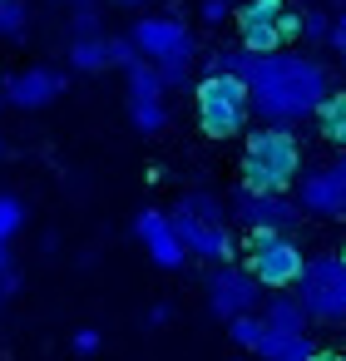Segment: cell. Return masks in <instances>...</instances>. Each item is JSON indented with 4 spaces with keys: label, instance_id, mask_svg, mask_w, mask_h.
<instances>
[{
    "label": "cell",
    "instance_id": "obj_1",
    "mask_svg": "<svg viewBox=\"0 0 346 361\" xmlns=\"http://www.w3.org/2000/svg\"><path fill=\"white\" fill-rule=\"evenodd\" d=\"M213 75L242 80L247 99H252V114L267 129H297V124L316 119V109L331 99V70L316 55H302V50L252 55V50L233 45V50L213 55Z\"/></svg>",
    "mask_w": 346,
    "mask_h": 361
},
{
    "label": "cell",
    "instance_id": "obj_2",
    "mask_svg": "<svg viewBox=\"0 0 346 361\" xmlns=\"http://www.w3.org/2000/svg\"><path fill=\"white\" fill-rule=\"evenodd\" d=\"M302 178V144L292 129H257L242 149V188L247 193H292Z\"/></svg>",
    "mask_w": 346,
    "mask_h": 361
},
{
    "label": "cell",
    "instance_id": "obj_3",
    "mask_svg": "<svg viewBox=\"0 0 346 361\" xmlns=\"http://www.w3.org/2000/svg\"><path fill=\"white\" fill-rule=\"evenodd\" d=\"M297 302L311 322L341 326L346 322V252L307 257V267L297 277Z\"/></svg>",
    "mask_w": 346,
    "mask_h": 361
},
{
    "label": "cell",
    "instance_id": "obj_4",
    "mask_svg": "<svg viewBox=\"0 0 346 361\" xmlns=\"http://www.w3.org/2000/svg\"><path fill=\"white\" fill-rule=\"evenodd\" d=\"M252 119V99L242 90V80L233 75H208L198 85V124L208 139H237Z\"/></svg>",
    "mask_w": 346,
    "mask_h": 361
},
{
    "label": "cell",
    "instance_id": "obj_5",
    "mask_svg": "<svg viewBox=\"0 0 346 361\" xmlns=\"http://www.w3.org/2000/svg\"><path fill=\"white\" fill-rule=\"evenodd\" d=\"M237 45L252 50V55H272L282 50V40L302 35V16H292L282 0H247V6L237 11Z\"/></svg>",
    "mask_w": 346,
    "mask_h": 361
},
{
    "label": "cell",
    "instance_id": "obj_6",
    "mask_svg": "<svg viewBox=\"0 0 346 361\" xmlns=\"http://www.w3.org/2000/svg\"><path fill=\"white\" fill-rule=\"evenodd\" d=\"M129 40H134L139 60H149V65H193V55H198L193 35L173 16H144V20H134Z\"/></svg>",
    "mask_w": 346,
    "mask_h": 361
},
{
    "label": "cell",
    "instance_id": "obj_7",
    "mask_svg": "<svg viewBox=\"0 0 346 361\" xmlns=\"http://www.w3.org/2000/svg\"><path fill=\"white\" fill-rule=\"evenodd\" d=\"M228 213L247 228V238L292 233V228L302 223V208H297V198H292V193H247V188H237Z\"/></svg>",
    "mask_w": 346,
    "mask_h": 361
},
{
    "label": "cell",
    "instance_id": "obj_8",
    "mask_svg": "<svg viewBox=\"0 0 346 361\" xmlns=\"http://www.w3.org/2000/svg\"><path fill=\"white\" fill-rule=\"evenodd\" d=\"M302 267H307V257H302V247L292 243V233L252 238V252H247V272H252V277H257L262 287H272V292H287V287H297Z\"/></svg>",
    "mask_w": 346,
    "mask_h": 361
},
{
    "label": "cell",
    "instance_id": "obj_9",
    "mask_svg": "<svg viewBox=\"0 0 346 361\" xmlns=\"http://www.w3.org/2000/svg\"><path fill=\"white\" fill-rule=\"evenodd\" d=\"M257 302H262V282L247 267H233V262L213 267V277H208V307H213L218 322H233L242 312H257Z\"/></svg>",
    "mask_w": 346,
    "mask_h": 361
},
{
    "label": "cell",
    "instance_id": "obj_10",
    "mask_svg": "<svg viewBox=\"0 0 346 361\" xmlns=\"http://www.w3.org/2000/svg\"><path fill=\"white\" fill-rule=\"evenodd\" d=\"M168 218H173V233H178V243H183L188 257H203V262H218V267L233 262L237 243H233L228 223H203V218H188L178 208H168Z\"/></svg>",
    "mask_w": 346,
    "mask_h": 361
},
{
    "label": "cell",
    "instance_id": "obj_11",
    "mask_svg": "<svg viewBox=\"0 0 346 361\" xmlns=\"http://www.w3.org/2000/svg\"><path fill=\"white\" fill-rule=\"evenodd\" d=\"M292 198L302 213L311 218H346V178L326 164V169H307L297 183H292Z\"/></svg>",
    "mask_w": 346,
    "mask_h": 361
},
{
    "label": "cell",
    "instance_id": "obj_12",
    "mask_svg": "<svg viewBox=\"0 0 346 361\" xmlns=\"http://www.w3.org/2000/svg\"><path fill=\"white\" fill-rule=\"evenodd\" d=\"M0 94H6L11 109H45L65 94V75L55 65H30V70H16Z\"/></svg>",
    "mask_w": 346,
    "mask_h": 361
},
{
    "label": "cell",
    "instance_id": "obj_13",
    "mask_svg": "<svg viewBox=\"0 0 346 361\" xmlns=\"http://www.w3.org/2000/svg\"><path fill=\"white\" fill-rule=\"evenodd\" d=\"M134 233H139V243H144V252L154 257V267H183V243H178V233H173V218L168 213H159V208H144L139 218H134Z\"/></svg>",
    "mask_w": 346,
    "mask_h": 361
},
{
    "label": "cell",
    "instance_id": "obj_14",
    "mask_svg": "<svg viewBox=\"0 0 346 361\" xmlns=\"http://www.w3.org/2000/svg\"><path fill=\"white\" fill-rule=\"evenodd\" d=\"M257 317H262V326L277 331V336H307V326H311V317L302 312L297 292H272V297L262 302Z\"/></svg>",
    "mask_w": 346,
    "mask_h": 361
},
{
    "label": "cell",
    "instance_id": "obj_15",
    "mask_svg": "<svg viewBox=\"0 0 346 361\" xmlns=\"http://www.w3.org/2000/svg\"><path fill=\"white\" fill-rule=\"evenodd\" d=\"M257 356L262 361H311L316 356V341L311 336H277V331H267L262 346H257Z\"/></svg>",
    "mask_w": 346,
    "mask_h": 361
},
{
    "label": "cell",
    "instance_id": "obj_16",
    "mask_svg": "<svg viewBox=\"0 0 346 361\" xmlns=\"http://www.w3.org/2000/svg\"><path fill=\"white\" fill-rule=\"evenodd\" d=\"M70 70H80V75H99V70H109V35L75 40V45H70Z\"/></svg>",
    "mask_w": 346,
    "mask_h": 361
},
{
    "label": "cell",
    "instance_id": "obj_17",
    "mask_svg": "<svg viewBox=\"0 0 346 361\" xmlns=\"http://www.w3.org/2000/svg\"><path fill=\"white\" fill-rule=\"evenodd\" d=\"M173 208H178V213H188V218H203V223H223V218H228V213H223V198H213L208 188H193V193H183Z\"/></svg>",
    "mask_w": 346,
    "mask_h": 361
},
{
    "label": "cell",
    "instance_id": "obj_18",
    "mask_svg": "<svg viewBox=\"0 0 346 361\" xmlns=\"http://www.w3.org/2000/svg\"><path fill=\"white\" fill-rule=\"evenodd\" d=\"M316 124H321V134H326L331 144L346 149V94H331V99L316 109Z\"/></svg>",
    "mask_w": 346,
    "mask_h": 361
},
{
    "label": "cell",
    "instance_id": "obj_19",
    "mask_svg": "<svg viewBox=\"0 0 346 361\" xmlns=\"http://www.w3.org/2000/svg\"><path fill=\"white\" fill-rule=\"evenodd\" d=\"M129 124L139 134H159L168 124V104L163 99H139V104H129Z\"/></svg>",
    "mask_w": 346,
    "mask_h": 361
},
{
    "label": "cell",
    "instance_id": "obj_20",
    "mask_svg": "<svg viewBox=\"0 0 346 361\" xmlns=\"http://www.w3.org/2000/svg\"><path fill=\"white\" fill-rule=\"evenodd\" d=\"M228 336H233V346L257 351V346H262V336H267V326H262V317H257V312H242V317H233V322H228Z\"/></svg>",
    "mask_w": 346,
    "mask_h": 361
},
{
    "label": "cell",
    "instance_id": "obj_21",
    "mask_svg": "<svg viewBox=\"0 0 346 361\" xmlns=\"http://www.w3.org/2000/svg\"><path fill=\"white\" fill-rule=\"evenodd\" d=\"M25 25H30L25 0H0V40H25Z\"/></svg>",
    "mask_w": 346,
    "mask_h": 361
},
{
    "label": "cell",
    "instance_id": "obj_22",
    "mask_svg": "<svg viewBox=\"0 0 346 361\" xmlns=\"http://www.w3.org/2000/svg\"><path fill=\"white\" fill-rule=\"evenodd\" d=\"M25 218H30L25 198H16V193H0V243H11V238L25 228Z\"/></svg>",
    "mask_w": 346,
    "mask_h": 361
},
{
    "label": "cell",
    "instance_id": "obj_23",
    "mask_svg": "<svg viewBox=\"0 0 346 361\" xmlns=\"http://www.w3.org/2000/svg\"><path fill=\"white\" fill-rule=\"evenodd\" d=\"M302 40L307 45H326L331 40V16L326 11H302Z\"/></svg>",
    "mask_w": 346,
    "mask_h": 361
},
{
    "label": "cell",
    "instance_id": "obj_24",
    "mask_svg": "<svg viewBox=\"0 0 346 361\" xmlns=\"http://www.w3.org/2000/svg\"><path fill=\"white\" fill-rule=\"evenodd\" d=\"M94 35H104L99 6H85V11H75V40H94Z\"/></svg>",
    "mask_w": 346,
    "mask_h": 361
},
{
    "label": "cell",
    "instance_id": "obj_25",
    "mask_svg": "<svg viewBox=\"0 0 346 361\" xmlns=\"http://www.w3.org/2000/svg\"><path fill=\"white\" fill-rule=\"evenodd\" d=\"M139 60V50H134V40L129 35H109V65H119V70H129Z\"/></svg>",
    "mask_w": 346,
    "mask_h": 361
},
{
    "label": "cell",
    "instance_id": "obj_26",
    "mask_svg": "<svg viewBox=\"0 0 346 361\" xmlns=\"http://www.w3.org/2000/svg\"><path fill=\"white\" fill-rule=\"evenodd\" d=\"M99 346H104V336H99L94 326H80V331H75V351H80V356H94Z\"/></svg>",
    "mask_w": 346,
    "mask_h": 361
},
{
    "label": "cell",
    "instance_id": "obj_27",
    "mask_svg": "<svg viewBox=\"0 0 346 361\" xmlns=\"http://www.w3.org/2000/svg\"><path fill=\"white\" fill-rule=\"evenodd\" d=\"M228 16H233V0H203V20L208 25H223Z\"/></svg>",
    "mask_w": 346,
    "mask_h": 361
},
{
    "label": "cell",
    "instance_id": "obj_28",
    "mask_svg": "<svg viewBox=\"0 0 346 361\" xmlns=\"http://www.w3.org/2000/svg\"><path fill=\"white\" fill-rule=\"evenodd\" d=\"M331 50L346 60V11H341V16H331Z\"/></svg>",
    "mask_w": 346,
    "mask_h": 361
},
{
    "label": "cell",
    "instance_id": "obj_29",
    "mask_svg": "<svg viewBox=\"0 0 346 361\" xmlns=\"http://www.w3.org/2000/svg\"><path fill=\"white\" fill-rule=\"evenodd\" d=\"M16 267V257H11V243H0V272H11Z\"/></svg>",
    "mask_w": 346,
    "mask_h": 361
},
{
    "label": "cell",
    "instance_id": "obj_30",
    "mask_svg": "<svg viewBox=\"0 0 346 361\" xmlns=\"http://www.w3.org/2000/svg\"><path fill=\"white\" fill-rule=\"evenodd\" d=\"M311 361H346V356H341V351H316Z\"/></svg>",
    "mask_w": 346,
    "mask_h": 361
},
{
    "label": "cell",
    "instance_id": "obj_31",
    "mask_svg": "<svg viewBox=\"0 0 346 361\" xmlns=\"http://www.w3.org/2000/svg\"><path fill=\"white\" fill-rule=\"evenodd\" d=\"M331 169H336V173H341V178H346V149H341V159H336V164H331Z\"/></svg>",
    "mask_w": 346,
    "mask_h": 361
},
{
    "label": "cell",
    "instance_id": "obj_32",
    "mask_svg": "<svg viewBox=\"0 0 346 361\" xmlns=\"http://www.w3.org/2000/svg\"><path fill=\"white\" fill-rule=\"evenodd\" d=\"M70 6H75V11H85V6H99V0H70Z\"/></svg>",
    "mask_w": 346,
    "mask_h": 361
},
{
    "label": "cell",
    "instance_id": "obj_33",
    "mask_svg": "<svg viewBox=\"0 0 346 361\" xmlns=\"http://www.w3.org/2000/svg\"><path fill=\"white\" fill-rule=\"evenodd\" d=\"M119 6H144V0H119Z\"/></svg>",
    "mask_w": 346,
    "mask_h": 361
},
{
    "label": "cell",
    "instance_id": "obj_34",
    "mask_svg": "<svg viewBox=\"0 0 346 361\" xmlns=\"http://www.w3.org/2000/svg\"><path fill=\"white\" fill-rule=\"evenodd\" d=\"M6 302H11V297H6V287H0V307H6Z\"/></svg>",
    "mask_w": 346,
    "mask_h": 361
},
{
    "label": "cell",
    "instance_id": "obj_35",
    "mask_svg": "<svg viewBox=\"0 0 346 361\" xmlns=\"http://www.w3.org/2000/svg\"><path fill=\"white\" fill-rule=\"evenodd\" d=\"M0 109H6V94H0Z\"/></svg>",
    "mask_w": 346,
    "mask_h": 361
},
{
    "label": "cell",
    "instance_id": "obj_36",
    "mask_svg": "<svg viewBox=\"0 0 346 361\" xmlns=\"http://www.w3.org/2000/svg\"><path fill=\"white\" fill-rule=\"evenodd\" d=\"M0 154H6V144H0Z\"/></svg>",
    "mask_w": 346,
    "mask_h": 361
},
{
    "label": "cell",
    "instance_id": "obj_37",
    "mask_svg": "<svg viewBox=\"0 0 346 361\" xmlns=\"http://www.w3.org/2000/svg\"><path fill=\"white\" fill-rule=\"evenodd\" d=\"M237 361H247V356H237Z\"/></svg>",
    "mask_w": 346,
    "mask_h": 361
}]
</instances>
